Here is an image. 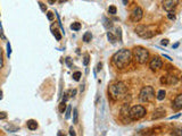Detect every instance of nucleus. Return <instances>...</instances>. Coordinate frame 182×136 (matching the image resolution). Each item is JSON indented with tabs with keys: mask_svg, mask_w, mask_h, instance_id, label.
I'll return each instance as SVG.
<instances>
[{
	"mask_svg": "<svg viewBox=\"0 0 182 136\" xmlns=\"http://www.w3.org/2000/svg\"><path fill=\"white\" fill-rule=\"evenodd\" d=\"M132 59V52L129 49H121L113 56L112 61L119 69H123L129 66Z\"/></svg>",
	"mask_w": 182,
	"mask_h": 136,
	"instance_id": "nucleus-1",
	"label": "nucleus"
},
{
	"mask_svg": "<svg viewBox=\"0 0 182 136\" xmlns=\"http://www.w3.org/2000/svg\"><path fill=\"white\" fill-rule=\"evenodd\" d=\"M109 95L114 101L121 100L126 95V86L123 82H116L109 86Z\"/></svg>",
	"mask_w": 182,
	"mask_h": 136,
	"instance_id": "nucleus-2",
	"label": "nucleus"
},
{
	"mask_svg": "<svg viewBox=\"0 0 182 136\" xmlns=\"http://www.w3.org/2000/svg\"><path fill=\"white\" fill-rule=\"evenodd\" d=\"M132 55L136 63L141 64V65L146 64L149 59V51L146 48H142V47H136L133 49Z\"/></svg>",
	"mask_w": 182,
	"mask_h": 136,
	"instance_id": "nucleus-3",
	"label": "nucleus"
},
{
	"mask_svg": "<svg viewBox=\"0 0 182 136\" xmlns=\"http://www.w3.org/2000/svg\"><path fill=\"white\" fill-rule=\"evenodd\" d=\"M155 98V91L153 86H145L139 93V99L141 102H151Z\"/></svg>",
	"mask_w": 182,
	"mask_h": 136,
	"instance_id": "nucleus-4",
	"label": "nucleus"
},
{
	"mask_svg": "<svg viewBox=\"0 0 182 136\" xmlns=\"http://www.w3.org/2000/svg\"><path fill=\"white\" fill-rule=\"evenodd\" d=\"M146 115V109L142 105H134L129 110V117L132 120H138Z\"/></svg>",
	"mask_w": 182,
	"mask_h": 136,
	"instance_id": "nucleus-5",
	"label": "nucleus"
},
{
	"mask_svg": "<svg viewBox=\"0 0 182 136\" xmlns=\"http://www.w3.org/2000/svg\"><path fill=\"white\" fill-rule=\"evenodd\" d=\"M136 33L142 39H150L155 35V32H153L148 26H145V25H139V26H136Z\"/></svg>",
	"mask_w": 182,
	"mask_h": 136,
	"instance_id": "nucleus-6",
	"label": "nucleus"
},
{
	"mask_svg": "<svg viewBox=\"0 0 182 136\" xmlns=\"http://www.w3.org/2000/svg\"><path fill=\"white\" fill-rule=\"evenodd\" d=\"M161 83L164 84V85H168V86H172V85H176V84L179 83V78L175 76V75H172V74H167V75H164V76H162Z\"/></svg>",
	"mask_w": 182,
	"mask_h": 136,
	"instance_id": "nucleus-7",
	"label": "nucleus"
},
{
	"mask_svg": "<svg viewBox=\"0 0 182 136\" xmlns=\"http://www.w3.org/2000/svg\"><path fill=\"white\" fill-rule=\"evenodd\" d=\"M142 17H144V10L140 7H136L133 9L132 13H131V21L134 22V23L140 22L142 19Z\"/></svg>",
	"mask_w": 182,
	"mask_h": 136,
	"instance_id": "nucleus-8",
	"label": "nucleus"
},
{
	"mask_svg": "<svg viewBox=\"0 0 182 136\" xmlns=\"http://www.w3.org/2000/svg\"><path fill=\"white\" fill-rule=\"evenodd\" d=\"M163 8L164 10L166 11H172L174 10L175 7L178 6L179 4V0H163Z\"/></svg>",
	"mask_w": 182,
	"mask_h": 136,
	"instance_id": "nucleus-9",
	"label": "nucleus"
},
{
	"mask_svg": "<svg viewBox=\"0 0 182 136\" xmlns=\"http://www.w3.org/2000/svg\"><path fill=\"white\" fill-rule=\"evenodd\" d=\"M162 66H163V61H162V59L159 58V57H154L153 59L150 60V63H149V67H150L151 70H154V72H156V70L161 69Z\"/></svg>",
	"mask_w": 182,
	"mask_h": 136,
	"instance_id": "nucleus-10",
	"label": "nucleus"
},
{
	"mask_svg": "<svg viewBox=\"0 0 182 136\" xmlns=\"http://www.w3.org/2000/svg\"><path fill=\"white\" fill-rule=\"evenodd\" d=\"M172 108L174 109L175 111H180L182 109V94H178L176 98L173 100L172 103Z\"/></svg>",
	"mask_w": 182,
	"mask_h": 136,
	"instance_id": "nucleus-11",
	"label": "nucleus"
},
{
	"mask_svg": "<svg viewBox=\"0 0 182 136\" xmlns=\"http://www.w3.org/2000/svg\"><path fill=\"white\" fill-rule=\"evenodd\" d=\"M165 116V110L163 108H157L155 109L154 113H153V116H151V119L153 120H155V119H159V118H163Z\"/></svg>",
	"mask_w": 182,
	"mask_h": 136,
	"instance_id": "nucleus-12",
	"label": "nucleus"
},
{
	"mask_svg": "<svg viewBox=\"0 0 182 136\" xmlns=\"http://www.w3.org/2000/svg\"><path fill=\"white\" fill-rule=\"evenodd\" d=\"M26 125H28V128L30 129V130H35V129L38 128V122H35V120H33V119L28 120Z\"/></svg>",
	"mask_w": 182,
	"mask_h": 136,
	"instance_id": "nucleus-13",
	"label": "nucleus"
},
{
	"mask_svg": "<svg viewBox=\"0 0 182 136\" xmlns=\"http://www.w3.org/2000/svg\"><path fill=\"white\" fill-rule=\"evenodd\" d=\"M107 38H108L109 42H110V43H113V44H114V43L117 41V38H116L115 35L113 34V32H110V31L107 32Z\"/></svg>",
	"mask_w": 182,
	"mask_h": 136,
	"instance_id": "nucleus-14",
	"label": "nucleus"
},
{
	"mask_svg": "<svg viewBox=\"0 0 182 136\" xmlns=\"http://www.w3.org/2000/svg\"><path fill=\"white\" fill-rule=\"evenodd\" d=\"M129 110H130L129 105H123L122 110H121V113H122L123 117H126V116H129Z\"/></svg>",
	"mask_w": 182,
	"mask_h": 136,
	"instance_id": "nucleus-15",
	"label": "nucleus"
},
{
	"mask_svg": "<svg viewBox=\"0 0 182 136\" xmlns=\"http://www.w3.org/2000/svg\"><path fill=\"white\" fill-rule=\"evenodd\" d=\"M91 39H92V34H91L90 32H85L83 35V41L85 43H89L91 41Z\"/></svg>",
	"mask_w": 182,
	"mask_h": 136,
	"instance_id": "nucleus-16",
	"label": "nucleus"
},
{
	"mask_svg": "<svg viewBox=\"0 0 182 136\" xmlns=\"http://www.w3.org/2000/svg\"><path fill=\"white\" fill-rule=\"evenodd\" d=\"M165 95H166V92H165L164 90H159L157 93V100H159V101H162V100H164Z\"/></svg>",
	"mask_w": 182,
	"mask_h": 136,
	"instance_id": "nucleus-17",
	"label": "nucleus"
},
{
	"mask_svg": "<svg viewBox=\"0 0 182 136\" xmlns=\"http://www.w3.org/2000/svg\"><path fill=\"white\" fill-rule=\"evenodd\" d=\"M67 105H66V101H62L59 105V112L60 113H64L65 112V110H66Z\"/></svg>",
	"mask_w": 182,
	"mask_h": 136,
	"instance_id": "nucleus-18",
	"label": "nucleus"
},
{
	"mask_svg": "<svg viewBox=\"0 0 182 136\" xmlns=\"http://www.w3.org/2000/svg\"><path fill=\"white\" fill-rule=\"evenodd\" d=\"M104 22H105V23H104V26H105V27L107 28V30H109V28H112V27H113L112 22L108 21V19H107L106 17H104Z\"/></svg>",
	"mask_w": 182,
	"mask_h": 136,
	"instance_id": "nucleus-19",
	"label": "nucleus"
},
{
	"mask_svg": "<svg viewBox=\"0 0 182 136\" xmlns=\"http://www.w3.org/2000/svg\"><path fill=\"white\" fill-rule=\"evenodd\" d=\"M71 28H72L73 31H79L81 28V24L80 23H77V22H74L73 24H71Z\"/></svg>",
	"mask_w": 182,
	"mask_h": 136,
	"instance_id": "nucleus-20",
	"label": "nucleus"
},
{
	"mask_svg": "<svg viewBox=\"0 0 182 136\" xmlns=\"http://www.w3.org/2000/svg\"><path fill=\"white\" fill-rule=\"evenodd\" d=\"M77 109H74L73 110V122L74 124H77V122H79V119H77Z\"/></svg>",
	"mask_w": 182,
	"mask_h": 136,
	"instance_id": "nucleus-21",
	"label": "nucleus"
},
{
	"mask_svg": "<svg viewBox=\"0 0 182 136\" xmlns=\"http://www.w3.org/2000/svg\"><path fill=\"white\" fill-rule=\"evenodd\" d=\"M116 11H117V9H116L115 6H109V8H108V13H109V14H110V15H115Z\"/></svg>",
	"mask_w": 182,
	"mask_h": 136,
	"instance_id": "nucleus-22",
	"label": "nucleus"
},
{
	"mask_svg": "<svg viewBox=\"0 0 182 136\" xmlns=\"http://www.w3.org/2000/svg\"><path fill=\"white\" fill-rule=\"evenodd\" d=\"M81 78V73L80 72H75V73L73 74V80H76V82H79Z\"/></svg>",
	"mask_w": 182,
	"mask_h": 136,
	"instance_id": "nucleus-23",
	"label": "nucleus"
},
{
	"mask_svg": "<svg viewBox=\"0 0 182 136\" xmlns=\"http://www.w3.org/2000/svg\"><path fill=\"white\" fill-rule=\"evenodd\" d=\"M89 61H90V57H89V55H85L83 58V65L84 66H88L89 65Z\"/></svg>",
	"mask_w": 182,
	"mask_h": 136,
	"instance_id": "nucleus-24",
	"label": "nucleus"
},
{
	"mask_svg": "<svg viewBox=\"0 0 182 136\" xmlns=\"http://www.w3.org/2000/svg\"><path fill=\"white\" fill-rule=\"evenodd\" d=\"M71 110H72L71 107H67L66 110H65V118L66 119H68L71 117Z\"/></svg>",
	"mask_w": 182,
	"mask_h": 136,
	"instance_id": "nucleus-25",
	"label": "nucleus"
},
{
	"mask_svg": "<svg viewBox=\"0 0 182 136\" xmlns=\"http://www.w3.org/2000/svg\"><path fill=\"white\" fill-rule=\"evenodd\" d=\"M4 66V56H2V50L0 49V69Z\"/></svg>",
	"mask_w": 182,
	"mask_h": 136,
	"instance_id": "nucleus-26",
	"label": "nucleus"
},
{
	"mask_svg": "<svg viewBox=\"0 0 182 136\" xmlns=\"http://www.w3.org/2000/svg\"><path fill=\"white\" fill-rule=\"evenodd\" d=\"M53 34L55 35V38H56V40H58V41H59L60 39H62V35H60L59 33H58V31H57V30H54V31H53Z\"/></svg>",
	"mask_w": 182,
	"mask_h": 136,
	"instance_id": "nucleus-27",
	"label": "nucleus"
},
{
	"mask_svg": "<svg viewBox=\"0 0 182 136\" xmlns=\"http://www.w3.org/2000/svg\"><path fill=\"white\" fill-rule=\"evenodd\" d=\"M167 17H168V19H172V21H174V19H175V15H174V13H172V11H168Z\"/></svg>",
	"mask_w": 182,
	"mask_h": 136,
	"instance_id": "nucleus-28",
	"label": "nucleus"
},
{
	"mask_svg": "<svg viewBox=\"0 0 182 136\" xmlns=\"http://www.w3.org/2000/svg\"><path fill=\"white\" fill-rule=\"evenodd\" d=\"M39 6H40V8H41V10L43 11V13H46V11H47V6H46L45 4H42V2H39Z\"/></svg>",
	"mask_w": 182,
	"mask_h": 136,
	"instance_id": "nucleus-29",
	"label": "nucleus"
},
{
	"mask_svg": "<svg viewBox=\"0 0 182 136\" xmlns=\"http://www.w3.org/2000/svg\"><path fill=\"white\" fill-rule=\"evenodd\" d=\"M7 118V113L4 111H0V120H2V119H6Z\"/></svg>",
	"mask_w": 182,
	"mask_h": 136,
	"instance_id": "nucleus-30",
	"label": "nucleus"
},
{
	"mask_svg": "<svg viewBox=\"0 0 182 136\" xmlns=\"http://www.w3.org/2000/svg\"><path fill=\"white\" fill-rule=\"evenodd\" d=\"M47 17H48V19H49V21H53V19H54V14L51 13V11H48V13H47Z\"/></svg>",
	"mask_w": 182,
	"mask_h": 136,
	"instance_id": "nucleus-31",
	"label": "nucleus"
},
{
	"mask_svg": "<svg viewBox=\"0 0 182 136\" xmlns=\"http://www.w3.org/2000/svg\"><path fill=\"white\" fill-rule=\"evenodd\" d=\"M181 134H182V133H181V129H175L174 132L172 133V135H179V136L181 135Z\"/></svg>",
	"mask_w": 182,
	"mask_h": 136,
	"instance_id": "nucleus-32",
	"label": "nucleus"
},
{
	"mask_svg": "<svg viewBox=\"0 0 182 136\" xmlns=\"http://www.w3.org/2000/svg\"><path fill=\"white\" fill-rule=\"evenodd\" d=\"M161 44H162V45H164V47H166V45L168 44V40H167V39H164V40H162Z\"/></svg>",
	"mask_w": 182,
	"mask_h": 136,
	"instance_id": "nucleus-33",
	"label": "nucleus"
},
{
	"mask_svg": "<svg viewBox=\"0 0 182 136\" xmlns=\"http://www.w3.org/2000/svg\"><path fill=\"white\" fill-rule=\"evenodd\" d=\"M70 98V95H68V92H65L64 93V97H63V101H67V99Z\"/></svg>",
	"mask_w": 182,
	"mask_h": 136,
	"instance_id": "nucleus-34",
	"label": "nucleus"
},
{
	"mask_svg": "<svg viewBox=\"0 0 182 136\" xmlns=\"http://www.w3.org/2000/svg\"><path fill=\"white\" fill-rule=\"evenodd\" d=\"M7 52H8V57L11 56V43H7Z\"/></svg>",
	"mask_w": 182,
	"mask_h": 136,
	"instance_id": "nucleus-35",
	"label": "nucleus"
},
{
	"mask_svg": "<svg viewBox=\"0 0 182 136\" xmlns=\"http://www.w3.org/2000/svg\"><path fill=\"white\" fill-rule=\"evenodd\" d=\"M70 93H71L70 97H72V98H74V97H75V94H76V90H72V91H71V92H70Z\"/></svg>",
	"mask_w": 182,
	"mask_h": 136,
	"instance_id": "nucleus-36",
	"label": "nucleus"
},
{
	"mask_svg": "<svg viewBox=\"0 0 182 136\" xmlns=\"http://www.w3.org/2000/svg\"><path fill=\"white\" fill-rule=\"evenodd\" d=\"M70 135H72V136H75V135H76V134H75V132H74L73 127H71V128H70Z\"/></svg>",
	"mask_w": 182,
	"mask_h": 136,
	"instance_id": "nucleus-37",
	"label": "nucleus"
},
{
	"mask_svg": "<svg viewBox=\"0 0 182 136\" xmlns=\"http://www.w3.org/2000/svg\"><path fill=\"white\" fill-rule=\"evenodd\" d=\"M102 63H98V65H97V72H99V70L102 69Z\"/></svg>",
	"mask_w": 182,
	"mask_h": 136,
	"instance_id": "nucleus-38",
	"label": "nucleus"
},
{
	"mask_svg": "<svg viewBox=\"0 0 182 136\" xmlns=\"http://www.w3.org/2000/svg\"><path fill=\"white\" fill-rule=\"evenodd\" d=\"M66 63L68 65V67H72V63H71V58H66Z\"/></svg>",
	"mask_w": 182,
	"mask_h": 136,
	"instance_id": "nucleus-39",
	"label": "nucleus"
},
{
	"mask_svg": "<svg viewBox=\"0 0 182 136\" xmlns=\"http://www.w3.org/2000/svg\"><path fill=\"white\" fill-rule=\"evenodd\" d=\"M179 44H180L179 42H176L175 44H173V49H176V48H178V47H179Z\"/></svg>",
	"mask_w": 182,
	"mask_h": 136,
	"instance_id": "nucleus-40",
	"label": "nucleus"
},
{
	"mask_svg": "<svg viewBox=\"0 0 182 136\" xmlns=\"http://www.w3.org/2000/svg\"><path fill=\"white\" fill-rule=\"evenodd\" d=\"M0 36H1V39H4V40L6 39V38H5V35L2 34V32H1V31H0Z\"/></svg>",
	"mask_w": 182,
	"mask_h": 136,
	"instance_id": "nucleus-41",
	"label": "nucleus"
},
{
	"mask_svg": "<svg viewBox=\"0 0 182 136\" xmlns=\"http://www.w3.org/2000/svg\"><path fill=\"white\" fill-rule=\"evenodd\" d=\"M48 1H49L50 5H53V4H55V1H56V0H48Z\"/></svg>",
	"mask_w": 182,
	"mask_h": 136,
	"instance_id": "nucleus-42",
	"label": "nucleus"
},
{
	"mask_svg": "<svg viewBox=\"0 0 182 136\" xmlns=\"http://www.w3.org/2000/svg\"><path fill=\"white\" fill-rule=\"evenodd\" d=\"M128 2H129V0H123V4L124 5H128Z\"/></svg>",
	"mask_w": 182,
	"mask_h": 136,
	"instance_id": "nucleus-43",
	"label": "nucleus"
},
{
	"mask_svg": "<svg viewBox=\"0 0 182 136\" xmlns=\"http://www.w3.org/2000/svg\"><path fill=\"white\" fill-rule=\"evenodd\" d=\"M1 99H2V91L0 90V100H1Z\"/></svg>",
	"mask_w": 182,
	"mask_h": 136,
	"instance_id": "nucleus-44",
	"label": "nucleus"
},
{
	"mask_svg": "<svg viewBox=\"0 0 182 136\" xmlns=\"http://www.w3.org/2000/svg\"><path fill=\"white\" fill-rule=\"evenodd\" d=\"M59 2H65V1H67V0H58Z\"/></svg>",
	"mask_w": 182,
	"mask_h": 136,
	"instance_id": "nucleus-45",
	"label": "nucleus"
}]
</instances>
